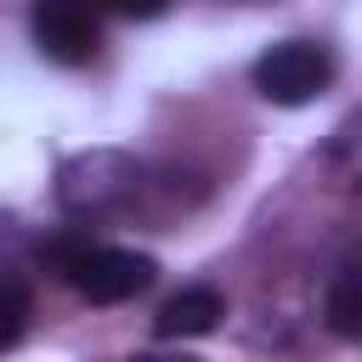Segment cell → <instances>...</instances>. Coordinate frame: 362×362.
<instances>
[{
    "label": "cell",
    "instance_id": "obj_2",
    "mask_svg": "<svg viewBox=\"0 0 362 362\" xmlns=\"http://www.w3.org/2000/svg\"><path fill=\"white\" fill-rule=\"evenodd\" d=\"M136 192H141V170H136L124 153H107V147L68 158L62 175H57V204H62L68 215H90V221L130 209Z\"/></svg>",
    "mask_w": 362,
    "mask_h": 362
},
{
    "label": "cell",
    "instance_id": "obj_7",
    "mask_svg": "<svg viewBox=\"0 0 362 362\" xmlns=\"http://www.w3.org/2000/svg\"><path fill=\"white\" fill-rule=\"evenodd\" d=\"M328 170H334V181L339 187H351V192H362V113H351L334 136H328Z\"/></svg>",
    "mask_w": 362,
    "mask_h": 362
},
{
    "label": "cell",
    "instance_id": "obj_1",
    "mask_svg": "<svg viewBox=\"0 0 362 362\" xmlns=\"http://www.w3.org/2000/svg\"><path fill=\"white\" fill-rule=\"evenodd\" d=\"M40 260L90 305H124L141 288H153V277H158L153 255H136V249H119V243H96L85 232H51L40 243Z\"/></svg>",
    "mask_w": 362,
    "mask_h": 362
},
{
    "label": "cell",
    "instance_id": "obj_3",
    "mask_svg": "<svg viewBox=\"0 0 362 362\" xmlns=\"http://www.w3.org/2000/svg\"><path fill=\"white\" fill-rule=\"evenodd\" d=\"M249 79L272 107H305L334 85V57L317 40H277L272 51L255 57Z\"/></svg>",
    "mask_w": 362,
    "mask_h": 362
},
{
    "label": "cell",
    "instance_id": "obj_6",
    "mask_svg": "<svg viewBox=\"0 0 362 362\" xmlns=\"http://www.w3.org/2000/svg\"><path fill=\"white\" fill-rule=\"evenodd\" d=\"M322 317L339 339H362V260L339 266L328 277V294H322Z\"/></svg>",
    "mask_w": 362,
    "mask_h": 362
},
{
    "label": "cell",
    "instance_id": "obj_9",
    "mask_svg": "<svg viewBox=\"0 0 362 362\" xmlns=\"http://www.w3.org/2000/svg\"><path fill=\"white\" fill-rule=\"evenodd\" d=\"M96 6H107V11H119V17H158L170 0H96Z\"/></svg>",
    "mask_w": 362,
    "mask_h": 362
},
{
    "label": "cell",
    "instance_id": "obj_5",
    "mask_svg": "<svg viewBox=\"0 0 362 362\" xmlns=\"http://www.w3.org/2000/svg\"><path fill=\"white\" fill-rule=\"evenodd\" d=\"M226 317V300L215 288H181L175 300H164V311L153 317V334L158 339H198V334H215Z\"/></svg>",
    "mask_w": 362,
    "mask_h": 362
},
{
    "label": "cell",
    "instance_id": "obj_8",
    "mask_svg": "<svg viewBox=\"0 0 362 362\" xmlns=\"http://www.w3.org/2000/svg\"><path fill=\"white\" fill-rule=\"evenodd\" d=\"M23 322H28V283H23L17 266H6V328H0V345H17Z\"/></svg>",
    "mask_w": 362,
    "mask_h": 362
},
{
    "label": "cell",
    "instance_id": "obj_4",
    "mask_svg": "<svg viewBox=\"0 0 362 362\" xmlns=\"http://www.w3.org/2000/svg\"><path fill=\"white\" fill-rule=\"evenodd\" d=\"M28 28H34L40 57L57 68H85L102 51V23H96L90 0H34Z\"/></svg>",
    "mask_w": 362,
    "mask_h": 362
}]
</instances>
